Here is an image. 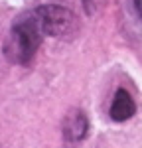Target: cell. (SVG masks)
I'll list each match as a JSON object with an SVG mask.
<instances>
[{"label":"cell","instance_id":"8992f818","mask_svg":"<svg viewBox=\"0 0 142 148\" xmlns=\"http://www.w3.org/2000/svg\"><path fill=\"white\" fill-rule=\"evenodd\" d=\"M134 6H136V12H138V16L142 18V0H134Z\"/></svg>","mask_w":142,"mask_h":148},{"label":"cell","instance_id":"3957f363","mask_svg":"<svg viewBox=\"0 0 142 148\" xmlns=\"http://www.w3.org/2000/svg\"><path fill=\"white\" fill-rule=\"evenodd\" d=\"M89 132V121L83 111L79 109H73L65 114V121H63V134L67 140L71 142H79L87 136Z\"/></svg>","mask_w":142,"mask_h":148},{"label":"cell","instance_id":"7a4b0ae2","mask_svg":"<svg viewBox=\"0 0 142 148\" xmlns=\"http://www.w3.org/2000/svg\"><path fill=\"white\" fill-rule=\"evenodd\" d=\"M44 36L71 38L77 32V18L61 6H40L34 10Z\"/></svg>","mask_w":142,"mask_h":148},{"label":"cell","instance_id":"5b68a950","mask_svg":"<svg viewBox=\"0 0 142 148\" xmlns=\"http://www.w3.org/2000/svg\"><path fill=\"white\" fill-rule=\"evenodd\" d=\"M83 2H85V10L93 14L95 6H101V2H103V0H83Z\"/></svg>","mask_w":142,"mask_h":148},{"label":"cell","instance_id":"277c9868","mask_svg":"<svg viewBox=\"0 0 142 148\" xmlns=\"http://www.w3.org/2000/svg\"><path fill=\"white\" fill-rule=\"evenodd\" d=\"M134 113H136V105H134V99L130 97V93L126 89H118L111 105V119L117 123H124Z\"/></svg>","mask_w":142,"mask_h":148},{"label":"cell","instance_id":"6da1fadb","mask_svg":"<svg viewBox=\"0 0 142 148\" xmlns=\"http://www.w3.org/2000/svg\"><path fill=\"white\" fill-rule=\"evenodd\" d=\"M42 38H44V32L34 10L26 12L12 24L10 34L4 44V56L12 63H28L36 56L38 47L42 44Z\"/></svg>","mask_w":142,"mask_h":148}]
</instances>
